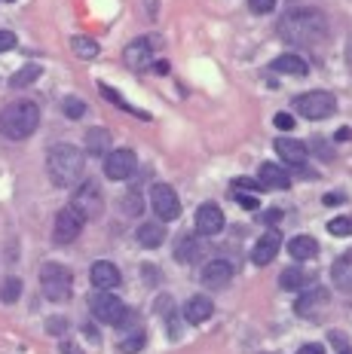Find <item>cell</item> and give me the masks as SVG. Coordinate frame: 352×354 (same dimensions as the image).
<instances>
[{"label": "cell", "mask_w": 352, "mask_h": 354, "mask_svg": "<svg viewBox=\"0 0 352 354\" xmlns=\"http://www.w3.org/2000/svg\"><path fill=\"white\" fill-rule=\"evenodd\" d=\"M224 230V211L218 205H202L196 211V232L200 235H218Z\"/></svg>", "instance_id": "obj_14"}, {"label": "cell", "mask_w": 352, "mask_h": 354, "mask_svg": "<svg viewBox=\"0 0 352 354\" xmlns=\"http://www.w3.org/2000/svg\"><path fill=\"white\" fill-rule=\"evenodd\" d=\"M86 153H92V156H107V153H111V131L101 129V125L86 131Z\"/></svg>", "instance_id": "obj_21"}, {"label": "cell", "mask_w": 352, "mask_h": 354, "mask_svg": "<svg viewBox=\"0 0 352 354\" xmlns=\"http://www.w3.org/2000/svg\"><path fill=\"white\" fill-rule=\"evenodd\" d=\"M236 202H239L245 211H254V208H258V198H254L252 193H239V189H236Z\"/></svg>", "instance_id": "obj_37"}, {"label": "cell", "mask_w": 352, "mask_h": 354, "mask_svg": "<svg viewBox=\"0 0 352 354\" xmlns=\"http://www.w3.org/2000/svg\"><path fill=\"white\" fill-rule=\"evenodd\" d=\"M89 281H92V287H98V290H114V287H120L123 278L114 263L98 260V263H92V269H89Z\"/></svg>", "instance_id": "obj_12"}, {"label": "cell", "mask_w": 352, "mask_h": 354, "mask_svg": "<svg viewBox=\"0 0 352 354\" xmlns=\"http://www.w3.org/2000/svg\"><path fill=\"white\" fill-rule=\"evenodd\" d=\"M71 208H74L83 220H95L101 211H105V196H101V187H98V183H92V180H83L74 189Z\"/></svg>", "instance_id": "obj_5"}, {"label": "cell", "mask_w": 352, "mask_h": 354, "mask_svg": "<svg viewBox=\"0 0 352 354\" xmlns=\"http://www.w3.org/2000/svg\"><path fill=\"white\" fill-rule=\"evenodd\" d=\"M273 71L291 73V77H306V73H310V64H306L300 55H279L273 62Z\"/></svg>", "instance_id": "obj_22"}, {"label": "cell", "mask_w": 352, "mask_h": 354, "mask_svg": "<svg viewBox=\"0 0 352 354\" xmlns=\"http://www.w3.org/2000/svg\"><path fill=\"white\" fill-rule=\"evenodd\" d=\"M276 129H282V131H291V129H294V116H291V113H276Z\"/></svg>", "instance_id": "obj_36"}, {"label": "cell", "mask_w": 352, "mask_h": 354, "mask_svg": "<svg viewBox=\"0 0 352 354\" xmlns=\"http://www.w3.org/2000/svg\"><path fill=\"white\" fill-rule=\"evenodd\" d=\"M211 312H215L211 299L193 297V299H187V306H184V321H187V324H202V321L211 318Z\"/></svg>", "instance_id": "obj_20"}, {"label": "cell", "mask_w": 352, "mask_h": 354, "mask_svg": "<svg viewBox=\"0 0 352 354\" xmlns=\"http://www.w3.org/2000/svg\"><path fill=\"white\" fill-rule=\"evenodd\" d=\"M101 95H105V98H111V101H114V104H116V107H120V110H126V113H138V116H144V113H141V110H135V107H132V104H126V98H123V95H116V92H114V88H111V86H101Z\"/></svg>", "instance_id": "obj_29"}, {"label": "cell", "mask_w": 352, "mask_h": 354, "mask_svg": "<svg viewBox=\"0 0 352 354\" xmlns=\"http://www.w3.org/2000/svg\"><path fill=\"white\" fill-rule=\"evenodd\" d=\"M62 354H80V351H77V345H71V342H64V345H62Z\"/></svg>", "instance_id": "obj_45"}, {"label": "cell", "mask_w": 352, "mask_h": 354, "mask_svg": "<svg viewBox=\"0 0 352 354\" xmlns=\"http://www.w3.org/2000/svg\"><path fill=\"white\" fill-rule=\"evenodd\" d=\"M135 153L129 150V147H120V150H111L105 156V174L111 177V180H129L132 171H135Z\"/></svg>", "instance_id": "obj_10"}, {"label": "cell", "mask_w": 352, "mask_h": 354, "mask_svg": "<svg viewBox=\"0 0 352 354\" xmlns=\"http://www.w3.org/2000/svg\"><path fill=\"white\" fill-rule=\"evenodd\" d=\"M328 232L331 235H352V217H334L331 223H328Z\"/></svg>", "instance_id": "obj_30"}, {"label": "cell", "mask_w": 352, "mask_h": 354, "mask_svg": "<svg viewBox=\"0 0 352 354\" xmlns=\"http://www.w3.org/2000/svg\"><path fill=\"white\" fill-rule=\"evenodd\" d=\"M322 306H328V290H325V287H313V290H303V293H300V299L294 302V308H297L300 318H313V315L319 312Z\"/></svg>", "instance_id": "obj_16"}, {"label": "cell", "mask_w": 352, "mask_h": 354, "mask_svg": "<svg viewBox=\"0 0 352 354\" xmlns=\"http://www.w3.org/2000/svg\"><path fill=\"white\" fill-rule=\"evenodd\" d=\"M276 153L288 162L291 168H303L306 159H310V153H306V144L297 141V138H279L276 141Z\"/></svg>", "instance_id": "obj_13"}, {"label": "cell", "mask_w": 352, "mask_h": 354, "mask_svg": "<svg viewBox=\"0 0 352 354\" xmlns=\"http://www.w3.org/2000/svg\"><path fill=\"white\" fill-rule=\"evenodd\" d=\"M150 205L157 211L159 220H175L181 214V202H178V193H175L168 183H153L150 189Z\"/></svg>", "instance_id": "obj_8"}, {"label": "cell", "mask_w": 352, "mask_h": 354, "mask_svg": "<svg viewBox=\"0 0 352 354\" xmlns=\"http://www.w3.org/2000/svg\"><path fill=\"white\" fill-rule=\"evenodd\" d=\"M40 73H43V71H40V64H25V68H21V71L12 73L10 86H12V88H25V86H31L34 80L40 77Z\"/></svg>", "instance_id": "obj_26"}, {"label": "cell", "mask_w": 352, "mask_h": 354, "mask_svg": "<svg viewBox=\"0 0 352 354\" xmlns=\"http://www.w3.org/2000/svg\"><path fill=\"white\" fill-rule=\"evenodd\" d=\"M337 138H340V141H352V129H340L337 131Z\"/></svg>", "instance_id": "obj_44"}, {"label": "cell", "mask_w": 352, "mask_h": 354, "mask_svg": "<svg viewBox=\"0 0 352 354\" xmlns=\"http://www.w3.org/2000/svg\"><path fill=\"white\" fill-rule=\"evenodd\" d=\"M313 147H315V150H319V159H331V150H328V144L325 141H319V138H315V141H313Z\"/></svg>", "instance_id": "obj_40"}, {"label": "cell", "mask_w": 352, "mask_h": 354, "mask_svg": "<svg viewBox=\"0 0 352 354\" xmlns=\"http://www.w3.org/2000/svg\"><path fill=\"white\" fill-rule=\"evenodd\" d=\"M40 287H43V297H46V299L64 302V299H71L74 275H71V269H68V266H62V263H43Z\"/></svg>", "instance_id": "obj_4"}, {"label": "cell", "mask_w": 352, "mask_h": 354, "mask_svg": "<svg viewBox=\"0 0 352 354\" xmlns=\"http://www.w3.org/2000/svg\"><path fill=\"white\" fill-rule=\"evenodd\" d=\"M19 293H21V281L19 278H10V281L3 284V293H0V297H3V302H16Z\"/></svg>", "instance_id": "obj_34"}, {"label": "cell", "mask_w": 352, "mask_h": 354, "mask_svg": "<svg viewBox=\"0 0 352 354\" xmlns=\"http://www.w3.org/2000/svg\"><path fill=\"white\" fill-rule=\"evenodd\" d=\"M279 217H282V214H279V211H267V214H263V220H267V223H276Z\"/></svg>", "instance_id": "obj_43"}, {"label": "cell", "mask_w": 352, "mask_h": 354, "mask_svg": "<svg viewBox=\"0 0 352 354\" xmlns=\"http://www.w3.org/2000/svg\"><path fill=\"white\" fill-rule=\"evenodd\" d=\"M343 354H352V351H343Z\"/></svg>", "instance_id": "obj_46"}, {"label": "cell", "mask_w": 352, "mask_h": 354, "mask_svg": "<svg viewBox=\"0 0 352 354\" xmlns=\"http://www.w3.org/2000/svg\"><path fill=\"white\" fill-rule=\"evenodd\" d=\"M297 113L306 116V120H328V116L337 110V98L331 92H303L300 98L294 101Z\"/></svg>", "instance_id": "obj_6"}, {"label": "cell", "mask_w": 352, "mask_h": 354, "mask_svg": "<svg viewBox=\"0 0 352 354\" xmlns=\"http://www.w3.org/2000/svg\"><path fill=\"white\" fill-rule=\"evenodd\" d=\"M279 284H282L285 290H297V287H306V284H310V275H306L303 269H285L282 278H279Z\"/></svg>", "instance_id": "obj_27"}, {"label": "cell", "mask_w": 352, "mask_h": 354, "mask_svg": "<svg viewBox=\"0 0 352 354\" xmlns=\"http://www.w3.org/2000/svg\"><path fill=\"white\" fill-rule=\"evenodd\" d=\"M64 330H68L64 318H49V333H64Z\"/></svg>", "instance_id": "obj_39"}, {"label": "cell", "mask_w": 352, "mask_h": 354, "mask_svg": "<svg viewBox=\"0 0 352 354\" xmlns=\"http://www.w3.org/2000/svg\"><path fill=\"white\" fill-rule=\"evenodd\" d=\"M141 208H144V205H141V196H138V193H126V196H123V211H126V214L138 217Z\"/></svg>", "instance_id": "obj_32"}, {"label": "cell", "mask_w": 352, "mask_h": 354, "mask_svg": "<svg viewBox=\"0 0 352 354\" xmlns=\"http://www.w3.org/2000/svg\"><path fill=\"white\" fill-rule=\"evenodd\" d=\"M297 354H325V348H322V345H303Z\"/></svg>", "instance_id": "obj_41"}, {"label": "cell", "mask_w": 352, "mask_h": 354, "mask_svg": "<svg viewBox=\"0 0 352 354\" xmlns=\"http://www.w3.org/2000/svg\"><path fill=\"white\" fill-rule=\"evenodd\" d=\"M86 159L74 144H55L46 156V171L55 187H77L83 180Z\"/></svg>", "instance_id": "obj_2"}, {"label": "cell", "mask_w": 352, "mask_h": 354, "mask_svg": "<svg viewBox=\"0 0 352 354\" xmlns=\"http://www.w3.org/2000/svg\"><path fill=\"white\" fill-rule=\"evenodd\" d=\"M248 6H252L254 16H267L276 10V0H248Z\"/></svg>", "instance_id": "obj_35"}, {"label": "cell", "mask_w": 352, "mask_h": 354, "mask_svg": "<svg viewBox=\"0 0 352 354\" xmlns=\"http://www.w3.org/2000/svg\"><path fill=\"white\" fill-rule=\"evenodd\" d=\"M202 250H205L202 241L200 239H190V235H187V239H181L178 248H175V260H178V263H196L202 257Z\"/></svg>", "instance_id": "obj_24"}, {"label": "cell", "mask_w": 352, "mask_h": 354, "mask_svg": "<svg viewBox=\"0 0 352 354\" xmlns=\"http://www.w3.org/2000/svg\"><path fill=\"white\" fill-rule=\"evenodd\" d=\"M89 312H92L101 324H111V327H120L123 315H126L129 308L123 306V302L116 299L111 290H98V293H92V297H89Z\"/></svg>", "instance_id": "obj_7"}, {"label": "cell", "mask_w": 352, "mask_h": 354, "mask_svg": "<svg viewBox=\"0 0 352 354\" xmlns=\"http://www.w3.org/2000/svg\"><path fill=\"white\" fill-rule=\"evenodd\" d=\"M331 281H334L337 290L352 293V254H343V257H337V260H334Z\"/></svg>", "instance_id": "obj_18"}, {"label": "cell", "mask_w": 352, "mask_h": 354, "mask_svg": "<svg viewBox=\"0 0 352 354\" xmlns=\"http://www.w3.org/2000/svg\"><path fill=\"white\" fill-rule=\"evenodd\" d=\"M86 113V104L80 98H64V116H71V120H80V116Z\"/></svg>", "instance_id": "obj_33"}, {"label": "cell", "mask_w": 352, "mask_h": 354, "mask_svg": "<svg viewBox=\"0 0 352 354\" xmlns=\"http://www.w3.org/2000/svg\"><path fill=\"white\" fill-rule=\"evenodd\" d=\"M230 278H233V266L227 260H211L202 269V284L211 287V290H221V287H227V284H230Z\"/></svg>", "instance_id": "obj_15"}, {"label": "cell", "mask_w": 352, "mask_h": 354, "mask_svg": "<svg viewBox=\"0 0 352 354\" xmlns=\"http://www.w3.org/2000/svg\"><path fill=\"white\" fill-rule=\"evenodd\" d=\"M40 125V107L34 101H12L0 110V135L10 141H25L37 131Z\"/></svg>", "instance_id": "obj_3"}, {"label": "cell", "mask_w": 352, "mask_h": 354, "mask_svg": "<svg viewBox=\"0 0 352 354\" xmlns=\"http://www.w3.org/2000/svg\"><path fill=\"white\" fill-rule=\"evenodd\" d=\"M16 46V37H12L10 31H0V53H6V49Z\"/></svg>", "instance_id": "obj_38"}, {"label": "cell", "mask_w": 352, "mask_h": 354, "mask_svg": "<svg viewBox=\"0 0 352 354\" xmlns=\"http://www.w3.org/2000/svg\"><path fill=\"white\" fill-rule=\"evenodd\" d=\"M279 34L291 46H319L328 40V21L315 10H297L279 21Z\"/></svg>", "instance_id": "obj_1"}, {"label": "cell", "mask_w": 352, "mask_h": 354, "mask_svg": "<svg viewBox=\"0 0 352 354\" xmlns=\"http://www.w3.org/2000/svg\"><path fill=\"white\" fill-rule=\"evenodd\" d=\"M150 40H135L126 46V64L132 71H144L150 64Z\"/></svg>", "instance_id": "obj_19"}, {"label": "cell", "mask_w": 352, "mask_h": 354, "mask_svg": "<svg viewBox=\"0 0 352 354\" xmlns=\"http://www.w3.org/2000/svg\"><path fill=\"white\" fill-rule=\"evenodd\" d=\"M138 241H141L144 248H159L166 241V226H159V223H141V226H138Z\"/></svg>", "instance_id": "obj_25"}, {"label": "cell", "mask_w": 352, "mask_h": 354, "mask_svg": "<svg viewBox=\"0 0 352 354\" xmlns=\"http://www.w3.org/2000/svg\"><path fill=\"white\" fill-rule=\"evenodd\" d=\"M83 223H86V220L80 217L71 205H68V208H62V211H58V217H55V230H53L55 245H71V241L83 232Z\"/></svg>", "instance_id": "obj_9"}, {"label": "cell", "mask_w": 352, "mask_h": 354, "mask_svg": "<svg viewBox=\"0 0 352 354\" xmlns=\"http://www.w3.org/2000/svg\"><path fill=\"white\" fill-rule=\"evenodd\" d=\"M325 205H343V196L340 193H328L325 196Z\"/></svg>", "instance_id": "obj_42"}, {"label": "cell", "mask_w": 352, "mask_h": 354, "mask_svg": "<svg viewBox=\"0 0 352 354\" xmlns=\"http://www.w3.org/2000/svg\"><path fill=\"white\" fill-rule=\"evenodd\" d=\"M116 348H120V354H135V351H141V348H144V333H135V336L123 339Z\"/></svg>", "instance_id": "obj_31"}, {"label": "cell", "mask_w": 352, "mask_h": 354, "mask_svg": "<svg viewBox=\"0 0 352 354\" xmlns=\"http://www.w3.org/2000/svg\"><path fill=\"white\" fill-rule=\"evenodd\" d=\"M258 183H261V189H288L291 177L285 168L273 165V162H263L261 171H258Z\"/></svg>", "instance_id": "obj_17"}, {"label": "cell", "mask_w": 352, "mask_h": 354, "mask_svg": "<svg viewBox=\"0 0 352 354\" xmlns=\"http://www.w3.org/2000/svg\"><path fill=\"white\" fill-rule=\"evenodd\" d=\"M288 254L294 260H313L319 254V245H315V239H310V235H297V239L288 241Z\"/></svg>", "instance_id": "obj_23"}, {"label": "cell", "mask_w": 352, "mask_h": 354, "mask_svg": "<svg viewBox=\"0 0 352 354\" xmlns=\"http://www.w3.org/2000/svg\"><path fill=\"white\" fill-rule=\"evenodd\" d=\"M279 248H282V235H279V230H267V232H263L261 239H258L254 250H252L254 266H270V263L276 260Z\"/></svg>", "instance_id": "obj_11"}, {"label": "cell", "mask_w": 352, "mask_h": 354, "mask_svg": "<svg viewBox=\"0 0 352 354\" xmlns=\"http://www.w3.org/2000/svg\"><path fill=\"white\" fill-rule=\"evenodd\" d=\"M71 49H74V55L86 58V62L98 55V43H95L92 37H74V40H71Z\"/></svg>", "instance_id": "obj_28"}]
</instances>
